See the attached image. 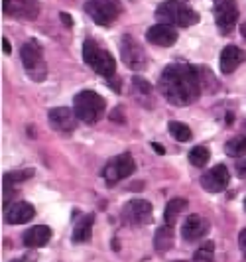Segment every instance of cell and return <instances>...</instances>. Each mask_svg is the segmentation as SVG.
Wrapping results in <instances>:
<instances>
[{"instance_id":"5bb4252c","label":"cell","mask_w":246,"mask_h":262,"mask_svg":"<svg viewBox=\"0 0 246 262\" xmlns=\"http://www.w3.org/2000/svg\"><path fill=\"white\" fill-rule=\"evenodd\" d=\"M146 39L160 48H169L177 41V30L169 24H155L146 32Z\"/></svg>"},{"instance_id":"2e32d148","label":"cell","mask_w":246,"mask_h":262,"mask_svg":"<svg viewBox=\"0 0 246 262\" xmlns=\"http://www.w3.org/2000/svg\"><path fill=\"white\" fill-rule=\"evenodd\" d=\"M244 59H246V53L242 52L240 48H236V46H227V48H222V52H220V71H222L225 75H229V73H233L234 69L240 66Z\"/></svg>"},{"instance_id":"4fadbf2b","label":"cell","mask_w":246,"mask_h":262,"mask_svg":"<svg viewBox=\"0 0 246 262\" xmlns=\"http://www.w3.org/2000/svg\"><path fill=\"white\" fill-rule=\"evenodd\" d=\"M209 231H211V223L201 215H189L182 225V236L189 243L203 238Z\"/></svg>"},{"instance_id":"9c48e42d","label":"cell","mask_w":246,"mask_h":262,"mask_svg":"<svg viewBox=\"0 0 246 262\" xmlns=\"http://www.w3.org/2000/svg\"><path fill=\"white\" fill-rule=\"evenodd\" d=\"M120 55H122V61L126 63V67L134 69V71L142 69L148 63V57H146L144 48L130 34L122 36V39H120Z\"/></svg>"},{"instance_id":"5b68a950","label":"cell","mask_w":246,"mask_h":262,"mask_svg":"<svg viewBox=\"0 0 246 262\" xmlns=\"http://www.w3.org/2000/svg\"><path fill=\"white\" fill-rule=\"evenodd\" d=\"M20 57H22V63L24 69L30 77L34 81H43L48 75V69H46V59H43V50L36 39L28 41L22 46L20 50Z\"/></svg>"},{"instance_id":"7c38bea8","label":"cell","mask_w":246,"mask_h":262,"mask_svg":"<svg viewBox=\"0 0 246 262\" xmlns=\"http://www.w3.org/2000/svg\"><path fill=\"white\" fill-rule=\"evenodd\" d=\"M229 180H231V173L227 170V166L219 164V166L211 168L207 173L201 176V185H203V189L209 191V193H219V191L227 189Z\"/></svg>"},{"instance_id":"7a4b0ae2","label":"cell","mask_w":246,"mask_h":262,"mask_svg":"<svg viewBox=\"0 0 246 262\" xmlns=\"http://www.w3.org/2000/svg\"><path fill=\"white\" fill-rule=\"evenodd\" d=\"M154 14H155V20L160 24H169V26L187 28L199 22V14L195 12L191 6H187L185 2H177V0L162 2L155 8Z\"/></svg>"},{"instance_id":"52a82bcc","label":"cell","mask_w":246,"mask_h":262,"mask_svg":"<svg viewBox=\"0 0 246 262\" xmlns=\"http://www.w3.org/2000/svg\"><path fill=\"white\" fill-rule=\"evenodd\" d=\"M85 12L91 16L95 24L108 26L118 18L120 4L117 0H87L85 2Z\"/></svg>"},{"instance_id":"ac0fdd59","label":"cell","mask_w":246,"mask_h":262,"mask_svg":"<svg viewBox=\"0 0 246 262\" xmlns=\"http://www.w3.org/2000/svg\"><path fill=\"white\" fill-rule=\"evenodd\" d=\"M93 225H95V213L83 215L73 229V243H77V245L89 243L93 236Z\"/></svg>"},{"instance_id":"e0dca14e","label":"cell","mask_w":246,"mask_h":262,"mask_svg":"<svg viewBox=\"0 0 246 262\" xmlns=\"http://www.w3.org/2000/svg\"><path fill=\"white\" fill-rule=\"evenodd\" d=\"M50 238H52V229L46 227V225H36L32 229H28L22 236V241H24L28 249H41L50 243Z\"/></svg>"},{"instance_id":"83f0119b","label":"cell","mask_w":246,"mask_h":262,"mask_svg":"<svg viewBox=\"0 0 246 262\" xmlns=\"http://www.w3.org/2000/svg\"><path fill=\"white\" fill-rule=\"evenodd\" d=\"M59 18H61V22H63V26H67V28H71L73 26V18L69 16L67 12H61L59 14Z\"/></svg>"},{"instance_id":"d6a6232c","label":"cell","mask_w":246,"mask_h":262,"mask_svg":"<svg viewBox=\"0 0 246 262\" xmlns=\"http://www.w3.org/2000/svg\"><path fill=\"white\" fill-rule=\"evenodd\" d=\"M240 32H242V36H244V39H246V26L244 24H240Z\"/></svg>"},{"instance_id":"8fae6325","label":"cell","mask_w":246,"mask_h":262,"mask_svg":"<svg viewBox=\"0 0 246 262\" xmlns=\"http://www.w3.org/2000/svg\"><path fill=\"white\" fill-rule=\"evenodd\" d=\"M48 120H50V126L53 130L69 134V132L75 130L79 118L75 115V111H71L67 106H57V108H52L48 113Z\"/></svg>"},{"instance_id":"44dd1931","label":"cell","mask_w":246,"mask_h":262,"mask_svg":"<svg viewBox=\"0 0 246 262\" xmlns=\"http://www.w3.org/2000/svg\"><path fill=\"white\" fill-rule=\"evenodd\" d=\"M183 211H187V201L185 199H171L168 205H166V213H164V219L166 225H175L177 217L182 215Z\"/></svg>"},{"instance_id":"30bf717a","label":"cell","mask_w":246,"mask_h":262,"mask_svg":"<svg viewBox=\"0 0 246 262\" xmlns=\"http://www.w3.org/2000/svg\"><path fill=\"white\" fill-rule=\"evenodd\" d=\"M215 22L220 34H231L238 22V6L234 0H215Z\"/></svg>"},{"instance_id":"4316f807","label":"cell","mask_w":246,"mask_h":262,"mask_svg":"<svg viewBox=\"0 0 246 262\" xmlns=\"http://www.w3.org/2000/svg\"><path fill=\"white\" fill-rule=\"evenodd\" d=\"M238 247H240V250H242V254H244L246 258V227L240 231V235H238Z\"/></svg>"},{"instance_id":"f1b7e54d","label":"cell","mask_w":246,"mask_h":262,"mask_svg":"<svg viewBox=\"0 0 246 262\" xmlns=\"http://www.w3.org/2000/svg\"><path fill=\"white\" fill-rule=\"evenodd\" d=\"M110 120H118V122H124V118H122V113H120V108H117V111H113V113H110Z\"/></svg>"},{"instance_id":"836d02e7","label":"cell","mask_w":246,"mask_h":262,"mask_svg":"<svg viewBox=\"0 0 246 262\" xmlns=\"http://www.w3.org/2000/svg\"><path fill=\"white\" fill-rule=\"evenodd\" d=\"M12 262H32V260H24V258H20V260H12Z\"/></svg>"},{"instance_id":"3957f363","label":"cell","mask_w":246,"mask_h":262,"mask_svg":"<svg viewBox=\"0 0 246 262\" xmlns=\"http://www.w3.org/2000/svg\"><path fill=\"white\" fill-rule=\"evenodd\" d=\"M81 53H83V61L91 67L95 73L103 75V77L110 79L115 77L117 73V61L110 53L99 48L93 39H85L83 41V48H81Z\"/></svg>"},{"instance_id":"1f68e13d","label":"cell","mask_w":246,"mask_h":262,"mask_svg":"<svg viewBox=\"0 0 246 262\" xmlns=\"http://www.w3.org/2000/svg\"><path fill=\"white\" fill-rule=\"evenodd\" d=\"M236 170H238V173H240V176H246V160H244V162H240V164L236 166Z\"/></svg>"},{"instance_id":"d4e9b609","label":"cell","mask_w":246,"mask_h":262,"mask_svg":"<svg viewBox=\"0 0 246 262\" xmlns=\"http://www.w3.org/2000/svg\"><path fill=\"white\" fill-rule=\"evenodd\" d=\"M213 250H215V245L209 241V243H205L201 249L195 252L191 260H177V262H215L213 260Z\"/></svg>"},{"instance_id":"603a6c76","label":"cell","mask_w":246,"mask_h":262,"mask_svg":"<svg viewBox=\"0 0 246 262\" xmlns=\"http://www.w3.org/2000/svg\"><path fill=\"white\" fill-rule=\"evenodd\" d=\"M225 152L233 158L244 156L246 154V136H234V138H231V140L225 144Z\"/></svg>"},{"instance_id":"4dcf8cb0","label":"cell","mask_w":246,"mask_h":262,"mask_svg":"<svg viewBox=\"0 0 246 262\" xmlns=\"http://www.w3.org/2000/svg\"><path fill=\"white\" fill-rule=\"evenodd\" d=\"M152 148H154L155 154H162V156L166 154V148H164L162 144H158V142H152Z\"/></svg>"},{"instance_id":"6da1fadb","label":"cell","mask_w":246,"mask_h":262,"mask_svg":"<svg viewBox=\"0 0 246 262\" xmlns=\"http://www.w3.org/2000/svg\"><path fill=\"white\" fill-rule=\"evenodd\" d=\"M162 97L173 106H187L201 97L199 69L185 63H169L158 81Z\"/></svg>"},{"instance_id":"e575fe53","label":"cell","mask_w":246,"mask_h":262,"mask_svg":"<svg viewBox=\"0 0 246 262\" xmlns=\"http://www.w3.org/2000/svg\"><path fill=\"white\" fill-rule=\"evenodd\" d=\"M244 211H246V199H244Z\"/></svg>"},{"instance_id":"277c9868","label":"cell","mask_w":246,"mask_h":262,"mask_svg":"<svg viewBox=\"0 0 246 262\" xmlns=\"http://www.w3.org/2000/svg\"><path fill=\"white\" fill-rule=\"evenodd\" d=\"M104 108H106V101L95 91H81L73 99V111L79 120L85 124L99 122V118L104 115Z\"/></svg>"},{"instance_id":"7402d4cb","label":"cell","mask_w":246,"mask_h":262,"mask_svg":"<svg viewBox=\"0 0 246 262\" xmlns=\"http://www.w3.org/2000/svg\"><path fill=\"white\" fill-rule=\"evenodd\" d=\"M169 134L177 140V142H189L191 140V128L187 124H183L180 120H171L169 122Z\"/></svg>"},{"instance_id":"9a60e30c","label":"cell","mask_w":246,"mask_h":262,"mask_svg":"<svg viewBox=\"0 0 246 262\" xmlns=\"http://www.w3.org/2000/svg\"><path fill=\"white\" fill-rule=\"evenodd\" d=\"M36 215V209L32 203H26V201H16L12 205L6 207V223L10 225H24L28 221H32V217Z\"/></svg>"},{"instance_id":"cb8c5ba5","label":"cell","mask_w":246,"mask_h":262,"mask_svg":"<svg viewBox=\"0 0 246 262\" xmlns=\"http://www.w3.org/2000/svg\"><path fill=\"white\" fill-rule=\"evenodd\" d=\"M209 156H211V152H209L205 146H195V148H191V152H189V162L193 164L195 168H203L209 162Z\"/></svg>"},{"instance_id":"d6986e66","label":"cell","mask_w":246,"mask_h":262,"mask_svg":"<svg viewBox=\"0 0 246 262\" xmlns=\"http://www.w3.org/2000/svg\"><path fill=\"white\" fill-rule=\"evenodd\" d=\"M34 171L32 170H24V171H10L2 178V185H4V207H8V199L12 197L14 187L22 182H26L28 178H32Z\"/></svg>"},{"instance_id":"8992f818","label":"cell","mask_w":246,"mask_h":262,"mask_svg":"<svg viewBox=\"0 0 246 262\" xmlns=\"http://www.w3.org/2000/svg\"><path fill=\"white\" fill-rule=\"evenodd\" d=\"M120 217H122L124 225L140 227V225L152 223L154 209H152V203L146 199H130L128 203H124V207L120 211Z\"/></svg>"},{"instance_id":"ba28073f","label":"cell","mask_w":246,"mask_h":262,"mask_svg":"<svg viewBox=\"0 0 246 262\" xmlns=\"http://www.w3.org/2000/svg\"><path fill=\"white\" fill-rule=\"evenodd\" d=\"M136 170V164H134V158L130 154H118L113 160H108V164L104 166L103 178L106 180V185H115L120 180L132 176Z\"/></svg>"},{"instance_id":"ffe728a7","label":"cell","mask_w":246,"mask_h":262,"mask_svg":"<svg viewBox=\"0 0 246 262\" xmlns=\"http://www.w3.org/2000/svg\"><path fill=\"white\" fill-rule=\"evenodd\" d=\"M173 236H175V231H173L171 225L160 227L154 235V249L158 252H168L173 247Z\"/></svg>"},{"instance_id":"484cf974","label":"cell","mask_w":246,"mask_h":262,"mask_svg":"<svg viewBox=\"0 0 246 262\" xmlns=\"http://www.w3.org/2000/svg\"><path fill=\"white\" fill-rule=\"evenodd\" d=\"M132 83H134L136 91H140L142 95H150V93H152V85H150L144 77H140V75H136V77L132 79Z\"/></svg>"},{"instance_id":"f546056e","label":"cell","mask_w":246,"mask_h":262,"mask_svg":"<svg viewBox=\"0 0 246 262\" xmlns=\"http://www.w3.org/2000/svg\"><path fill=\"white\" fill-rule=\"evenodd\" d=\"M2 52H4V53L12 52V46H10V41H8L6 38H2Z\"/></svg>"}]
</instances>
